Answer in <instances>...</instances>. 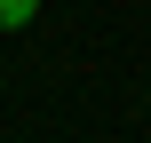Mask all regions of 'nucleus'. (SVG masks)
Here are the masks:
<instances>
[{"label": "nucleus", "mask_w": 151, "mask_h": 143, "mask_svg": "<svg viewBox=\"0 0 151 143\" xmlns=\"http://www.w3.org/2000/svg\"><path fill=\"white\" fill-rule=\"evenodd\" d=\"M32 16H40V0H0V32H24Z\"/></svg>", "instance_id": "f257e3e1"}]
</instances>
